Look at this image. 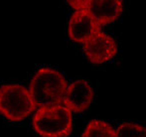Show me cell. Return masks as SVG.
<instances>
[{
    "mask_svg": "<svg viewBox=\"0 0 146 137\" xmlns=\"http://www.w3.org/2000/svg\"><path fill=\"white\" fill-rule=\"evenodd\" d=\"M67 89L64 75L53 69H41L34 75L29 85V93L35 106L49 107L63 101Z\"/></svg>",
    "mask_w": 146,
    "mask_h": 137,
    "instance_id": "6da1fadb",
    "label": "cell"
},
{
    "mask_svg": "<svg viewBox=\"0 0 146 137\" xmlns=\"http://www.w3.org/2000/svg\"><path fill=\"white\" fill-rule=\"evenodd\" d=\"M33 127L42 137H67L73 131V116L61 104L42 107L33 118Z\"/></svg>",
    "mask_w": 146,
    "mask_h": 137,
    "instance_id": "7a4b0ae2",
    "label": "cell"
},
{
    "mask_svg": "<svg viewBox=\"0 0 146 137\" xmlns=\"http://www.w3.org/2000/svg\"><path fill=\"white\" fill-rule=\"evenodd\" d=\"M35 109V104L27 89L17 83L0 87V113L13 122L21 121Z\"/></svg>",
    "mask_w": 146,
    "mask_h": 137,
    "instance_id": "3957f363",
    "label": "cell"
},
{
    "mask_svg": "<svg viewBox=\"0 0 146 137\" xmlns=\"http://www.w3.org/2000/svg\"><path fill=\"white\" fill-rule=\"evenodd\" d=\"M84 52L92 63L104 64L115 56L117 47L111 37L102 32H98L84 44Z\"/></svg>",
    "mask_w": 146,
    "mask_h": 137,
    "instance_id": "277c9868",
    "label": "cell"
},
{
    "mask_svg": "<svg viewBox=\"0 0 146 137\" xmlns=\"http://www.w3.org/2000/svg\"><path fill=\"white\" fill-rule=\"evenodd\" d=\"M94 91L85 79L76 81L69 85L64 95V103L70 111L83 112L90 105Z\"/></svg>",
    "mask_w": 146,
    "mask_h": 137,
    "instance_id": "5b68a950",
    "label": "cell"
},
{
    "mask_svg": "<svg viewBox=\"0 0 146 137\" xmlns=\"http://www.w3.org/2000/svg\"><path fill=\"white\" fill-rule=\"evenodd\" d=\"M100 32V25L87 11H78L69 22V36L74 42L84 43Z\"/></svg>",
    "mask_w": 146,
    "mask_h": 137,
    "instance_id": "8992f818",
    "label": "cell"
},
{
    "mask_svg": "<svg viewBox=\"0 0 146 137\" xmlns=\"http://www.w3.org/2000/svg\"><path fill=\"white\" fill-rule=\"evenodd\" d=\"M86 11L100 26L106 25L120 16L122 2L118 0H90L87 2Z\"/></svg>",
    "mask_w": 146,
    "mask_h": 137,
    "instance_id": "52a82bcc",
    "label": "cell"
},
{
    "mask_svg": "<svg viewBox=\"0 0 146 137\" xmlns=\"http://www.w3.org/2000/svg\"><path fill=\"white\" fill-rule=\"evenodd\" d=\"M82 137H114V130L104 120H92L84 130Z\"/></svg>",
    "mask_w": 146,
    "mask_h": 137,
    "instance_id": "ba28073f",
    "label": "cell"
},
{
    "mask_svg": "<svg viewBox=\"0 0 146 137\" xmlns=\"http://www.w3.org/2000/svg\"><path fill=\"white\" fill-rule=\"evenodd\" d=\"M114 137H145V128L136 123L125 122L114 131Z\"/></svg>",
    "mask_w": 146,
    "mask_h": 137,
    "instance_id": "9c48e42d",
    "label": "cell"
},
{
    "mask_svg": "<svg viewBox=\"0 0 146 137\" xmlns=\"http://www.w3.org/2000/svg\"><path fill=\"white\" fill-rule=\"evenodd\" d=\"M87 2L88 1H69V5L72 8L76 10V12L78 11H86L87 8Z\"/></svg>",
    "mask_w": 146,
    "mask_h": 137,
    "instance_id": "30bf717a",
    "label": "cell"
}]
</instances>
